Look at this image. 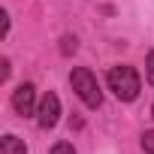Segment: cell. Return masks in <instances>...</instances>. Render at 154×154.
<instances>
[{"label": "cell", "mask_w": 154, "mask_h": 154, "mask_svg": "<svg viewBox=\"0 0 154 154\" xmlns=\"http://www.w3.org/2000/svg\"><path fill=\"white\" fill-rule=\"evenodd\" d=\"M106 82H109V91H112L118 100H124V103L136 100V97H139V91H142L139 72H136L133 66H127V63L112 66V69H109V75H106Z\"/></svg>", "instance_id": "1"}, {"label": "cell", "mask_w": 154, "mask_h": 154, "mask_svg": "<svg viewBox=\"0 0 154 154\" xmlns=\"http://www.w3.org/2000/svg\"><path fill=\"white\" fill-rule=\"evenodd\" d=\"M69 85H72V91L79 94V100H82L88 109H100V106H103V91H100V85H97V79H94L91 69L75 66V69L69 72Z\"/></svg>", "instance_id": "2"}, {"label": "cell", "mask_w": 154, "mask_h": 154, "mask_svg": "<svg viewBox=\"0 0 154 154\" xmlns=\"http://www.w3.org/2000/svg\"><path fill=\"white\" fill-rule=\"evenodd\" d=\"M57 118H60V100H57V94L48 91V94L39 100V106H36V121H39L42 130H51V127L57 124Z\"/></svg>", "instance_id": "3"}, {"label": "cell", "mask_w": 154, "mask_h": 154, "mask_svg": "<svg viewBox=\"0 0 154 154\" xmlns=\"http://www.w3.org/2000/svg\"><path fill=\"white\" fill-rule=\"evenodd\" d=\"M12 109H15L21 118L33 115V109H36V91H33L30 82H24V85H18V88L12 91Z\"/></svg>", "instance_id": "4"}, {"label": "cell", "mask_w": 154, "mask_h": 154, "mask_svg": "<svg viewBox=\"0 0 154 154\" xmlns=\"http://www.w3.org/2000/svg\"><path fill=\"white\" fill-rule=\"evenodd\" d=\"M0 154H27V148H24V142L18 136L6 133L3 139H0Z\"/></svg>", "instance_id": "5"}, {"label": "cell", "mask_w": 154, "mask_h": 154, "mask_svg": "<svg viewBox=\"0 0 154 154\" xmlns=\"http://www.w3.org/2000/svg\"><path fill=\"white\" fill-rule=\"evenodd\" d=\"M75 48H79V42H75V36H63V45H60V51H63V54H72Z\"/></svg>", "instance_id": "6"}, {"label": "cell", "mask_w": 154, "mask_h": 154, "mask_svg": "<svg viewBox=\"0 0 154 154\" xmlns=\"http://www.w3.org/2000/svg\"><path fill=\"white\" fill-rule=\"evenodd\" d=\"M142 148H145V154H154V130H148L142 136Z\"/></svg>", "instance_id": "7"}, {"label": "cell", "mask_w": 154, "mask_h": 154, "mask_svg": "<svg viewBox=\"0 0 154 154\" xmlns=\"http://www.w3.org/2000/svg\"><path fill=\"white\" fill-rule=\"evenodd\" d=\"M145 75H148V85H154V51H151L148 60H145Z\"/></svg>", "instance_id": "8"}, {"label": "cell", "mask_w": 154, "mask_h": 154, "mask_svg": "<svg viewBox=\"0 0 154 154\" xmlns=\"http://www.w3.org/2000/svg\"><path fill=\"white\" fill-rule=\"evenodd\" d=\"M51 154H75V148H72L69 142H57V145L51 148Z\"/></svg>", "instance_id": "9"}, {"label": "cell", "mask_w": 154, "mask_h": 154, "mask_svg": "<svg viewBox=\"0 0 154 154\" xmlns=\"http://www.w3.org/2000/svg\"><path fill=\"white\" fill-rule=\"evenodd\" d=\"M151 115H154V109H151Z\"/></svg>", "instance_id": "10"}]
</instances>
